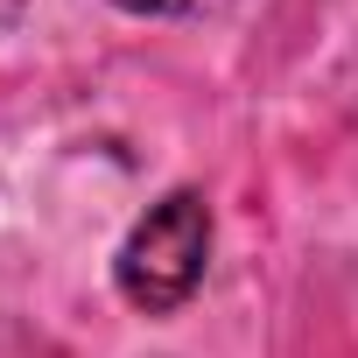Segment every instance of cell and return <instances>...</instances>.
Instances as JSON below:
<instances>
[{
	"label": "cell",
	"instance_id": "cell-1",
	"mask_svg": "<svg viewBox=\"0 0 358 358\" xmlns=\"http://www.w3.org/2000/svg\"><path fill=\"white\" fill-rule=\"evenodd\" d=\"M204 260H211V211H204V197L197 190H169L127 232V246L113 260V281H120V295L134 309L169 316V309H183L197 295Z\"/></svg>",
	"mask_w": 358,
	"mask_h": 358
},
{
	"label": "cell",
	"instance_id": "cell-2",
	"mask_svg": "<svg viewBox=\"0 0 358 358\" xmlns=\"http://www.w3.org/2000/svg\"><path fill=\"white\" fill-rule=\"evenodd\" d=\"M120 8H134V15H204L218 0H120Z\"/></svg>",
	"mask_w": 358,
	"mask_h": 358
}]
</instances>
